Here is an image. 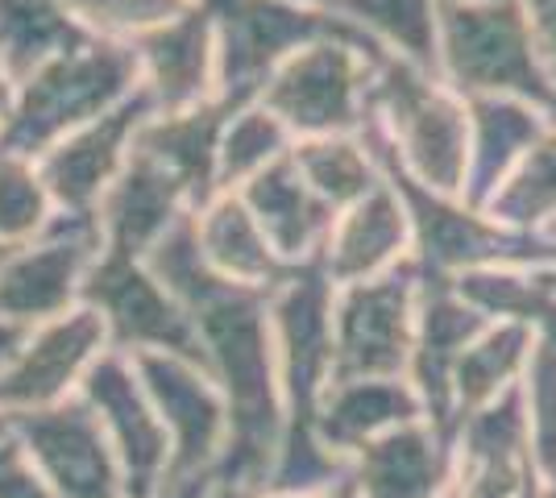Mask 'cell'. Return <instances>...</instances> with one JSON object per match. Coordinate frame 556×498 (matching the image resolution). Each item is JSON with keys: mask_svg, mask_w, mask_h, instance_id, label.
<instances>
[{"mask_svg": "<svg viewBox=\"0 0 556 498\" xmlns=\"http://www.w3.org/2000/svg\"><path fill=\"white\" fill-rule=\"evenodd\" d=\"M187 316L200 341V366L208 370L229 411V449L216 486L225 490L262 486L282 436L270 291H250L216 279L187 304Z\"/></svg>", "mask_w": 556, "mask_h": 498, "instance_id": "obj_1", "label": "cell"}, {"mask_svg": "<svg viewBox=\"0 0 556 498\" xmlns=\"http://www.w3.org/2000/svg\"><path fill=\"white\" fill-rule=\"evenodd\" d=\"M138 88L141 75L134 50L104 38H84L79 47L54 54L17 84L13 108L0 125V145L38 158L71 129L121 108Z\"/></svg>", "mask_w": 556, "mask_h": 498, "instance_id": "obj_2", "label": "cell"}, {"mask_svg": "<svg viewBox=\"0 0 556 498\" xmlns=\"http://www.w3.org/2000/svg\"><path fill=\"white\" fill-rule=\"evenodd\" d=\"M370 125L378 142L416 183L444 195L465 191L469 108L432 72L403 59H382L370 84Z\"/></svg>", "mask_w": 556, "mask_h": 498, "instance_id": "obj_3", "label": "cell"}, {"mask_svg": "<svg viewBox=\"0 0 556 498\" xmlns=\"http://www.w3.org/2000/svg\"><path fill=\"white\" fill-rule=\"evenodd\" d=\"M437 79L462 100L507 95L556 120V88L540 67L519 0L462 4L441 0L437 13Z\"/></svg>", "mask_w": 556, "mask_h": 498, "instance_id": "obj_4", "label": "cell"}, {"mask_svg": "<svg viewBox=\"0 0 556 498\" xmlns=\"http://www.w3.org/2000/svg\"><path fill=\"white\" fill-rule=\"evenodd\" d=\"M374 133V150L382 163V179L399 191L407 220H412V261L424 279H462L473 270H490V266H553L556 245L548 238L535 233H519L498 225L494 216L482 208H473L462 195H444L416 183L403 166L394 163L391 154Z\"/></svg>", "mask_w": 556, "mask_h": 498, "instance_id": "obj_5", "label": "cell"}, {"mask_svg": "<svg viewBox=\"0 0 556 498\" xmlns=\"http://www.w3.org/2000/svg\"><path fill=\"white\" fill-rule=\"evenodd\" d=\"M216 17V100L232 108L257 100L262 84L320 38L374 47L362 29L341 22L316 0H208Z\"/></svg>", "mask_w": 556, "mask_h": 498, "instance_id": "obj_6", "label": "cell"}, {"mask_svg": "<svg viewBox=\"0 0 556 498\" xmlns=\"http://www.w3.org/2000/svg\"><path fill=\"white\" fill-rule=\"evenodd\" d=\"M387 54L366 42L349 38H320L312 47L295 50L278 67L257 104L275 113L295 142L332 138V133H362L370 120V84L374 67Z\"/></svg>", "mask_w": 556, "mask_h": 498, "instance_id": "obj_7", "label": "cell"}, {"mask_svg": "<svg viewBox=\"0 0 556 498\" xmlns=\"http://www.w3.org/2000/svg\"><path fill=\"white\" fill-rule=\"evenodd\" d=\"M424 274L403 261L366 283L332 286V382L403 379L416 341Z\"/></svg>", "mask_w": 556, "mask_h": 498, "instance_id": "obj_8", "label": "cell"}, {"mask_svg": "<svg viewBox=\"0 0 556 498\" xmlns=\"http://www.w3.org/2000/svg\"><path fill=\"white\" fill-rule=\"evenodd\" d=\"M270 332L282 391V436L316 432V407L332 382V283L320 266H295L270 291Z\"/></svg>", "mask_w": 556, "mask_h": 498, "instance_id": "obj_9", "label": "cell"}, {"mask_svg": "<svg viewBox=\"0 0 556 498\" xmlns=\"http://www.w3.org/2000/svg\"><path fill=\"white\" fill-rule=\"evenodd\" d=\"M134 361L166 432V452H170L166 490L216 482L229 449V411L208 370L195 357L175 354L134 357Z\"/></svg>", "mask_w": 556, "mask_h": 498, "instance_id": "obj_10", "label": "cell"}, {"mask_svg": "<svg viewBox=\"0 0 556 498\" xmlns=\"http://www.w3.org/2000/svg\"><path fill=\"white\" fill-rule=\"evenodd\" d=\"M88 311H96L100 329L109 336V349L125 357H195L200 361V341L187 308L166 291L150 266L141 258H121L104 254L92 261L84 279V299Z\"/></svg>", "mask_w": 556, "mask_h": 498, "instance_id": "obj_11", "label": "cell"}, {"mask_svg": "<svg viewBox=\"0 0 556 498\" xmlns=\"http://www.w3.org/2000/svg\"><path fill=\"white\" fill-rule=\"evenodd\" d=\"M100 250L96 216L54 213L38 238L13 245L0 266V316L17 324H42L79 308L84 279Z\"/></svg>", "mask_w": 556, "mask_h": 498, "instance_id": "obj_12", "label": "cell"}, {"mask_svg": "<svg viewBox=\"0 0 556 498\" xmlns=\"http://www.w3.org/2000/svg\"><path fill=\"white\" fill-rule=\"evenodd\" d=\"M79 399L88 404L96 424L104 427L113 457L125 477L129 498H163L166 490V432L159 411L146 395L138 361L125 354H109L92 366V374L79 386Z\"/></svg>", "mask_w": 556, "mask_h": 498, "instance_id": "obj_13", "label": "cell"}, {"mask_svg": "<svg viewBox=\"0 0 556 498\" xmlns=\"http://www.w3.org/2000/svg\"><path fill=\"white\" fill-rule=\"evenodd\" d=\"M109 354V336L100 329L96 311L84 304L67 316L29 324L13 366L0 374V411L9 420L47 411L79 395L92 366Z\"/></svg>", "mask_w": 556, "mask_h": 498, "instance_id": "obj_14", "label": "cell"}, {"mask_svg": "<svg viewBox=\"0 0 556 498\" xmlns=\"http://www.w3.org/2000/svg\"><path fill=\"white\" fill-rule=\"evenodd\" d=\"M13 440L54 498H129L113 445L79 395L47 411L17 416Z\"/></svg>", "mask_w": 556, "mask_h": 498, "instance_id": "obj_15", "label": "cell"}, {"mask_svg": "<svg viewBox=\"0 0 556 498\" xmlns=\"http://www.w3.org/2000/svg\"><path fill=\"white\" fill-rule=\"evenodd\" d=\"M150 113H154V100L138 88L121 108L71 129L67 138H59L50 150L34 158L59 213L96 216L104 191L113 188L116 175L129 163L134 138Z\"/></svg>", "mask_w": 556, "mask_h": 498, "instance_id": "obj_16", "label": "cell"}, {"mask_svg": "<svg viewBox=\"0 0 556 498\" xmlns=\"http://www.w3.org/2000/svg\"><path fill=\"white\" fill-rule=\"evenodd\" d=\"M486 324V316L448 279H424L416 308V341H412L403 379L416 391L424 420L448 436H453V370L469 349V341Z\"/></svg>", "mask_w": 556, "mask_h": 498, "instance_id": "obj_17", "label": "cell"}, {"mask_svg": "<svg viewBox=\"0 0 556 498\" xmlns=\"http://www.w3.org/2000/svg\"><path fill=\"white\" fill-rule=\"evenodd\" d=\"M129 50L154 113H179L216 100V17L208 0H191L179 17L150 29Z\"/></svg>", "mask_w": 556, "mask_h": 498, "instance_id": "obj_18", "label": "cell"}, {"mask_svg": "<svg viewBox=\"0 0 556 498\" xmlns=\"http://www.w3.org/2000/svg\"><path fill=\"white\" fill-rule=\"evenodd\" d=\"M403 261H412V220L399 191L382 179L370 195L337 213L316 266L332 286H345L378 279Z\"/></svg>", "mask_w": 556, "mask_h": 498, "instance_id": "obj_19", "label": "cell"}, {"mask_svg": "<svg viewBox=\"0 0 556 498\" xmlns=\"http://www.w3.org/2000/svg\"><path fill=\"white\" fill-rule=\"evenodd\" d=\"M187 213H195L187 191L154 158L134 150L125 170L116 175V183L104 191V200L96 208L100 245H104V254L146 258Z\"/></svg>", "mask_w": 556, "mask_h": 498, "instance_id": "obj_20", "label": "cell"}, {"mask_svg": "<svg viewBox=\"0 0 556 498\" xmlns=\"http://www.w3.org/2000/svg\"><path fill=\"white\" fill-rule=\"evenodd\" d=\"M357 498H444L453 490V436L428 420L394 427L349 457Z\"/></svg>", "mask_w": 556, "mask_h": 498, "instance_id": "obj_21", "label": "cell"}, {"mask_svg": "<svg viewBox=\"0 0 556 498\" xmlns=\"http://www.w3.org/2000/svg\"><path fill=\"white\" fill-rule=\"evenodd\" d=\"M237 195L254 213L266 241L275 245V254L287 266H316L320 261V250L332 233L337 213L307 188V179L300 175V166L291 163V154L278 158L275 166H266L262 175H254L245 188H237Z\"/></svg>", "mask_w": 556, "mask_h": 498, "instance_id": "obj_22", "label": "cell"}, {"mask_svg": "<svg viewBox=\"0 0 556 498\" xmlns=\"http://www.w3.org/2000/svg\"><path fill=\"white\" fill-rule=\"evenodd\" d=\"M412 420H424V411L407 379H337L316 407V436L349 465L353 452Z\"/></svg>", "mask_w": 556, "mask_h": 498, "instance_id": "obj_23", "label": "cell"}, {"mask_svg": "<svg viewBox=\"0 0 556 498\" xmlns=\"http://www.w3.org/2000/svg\"><path fill=\"white\" fill-rule=\"evenodd\" d=\"M229 113L232 104L225 100H204L179 113H150L134 138V150L154 158L187 191L191 208L208 204L216 195V150H220Z\"/></svg>", "mask_w": 556, "mask_h": 498, "instance_id": "obj_24", "label": "cell"}, {"mask_svg": "<svg viewBox=\"0 0 556 498\" xmlns=\"http://www.w3.org/2000/svg\"><path fill=\"white\" fill-rule=\"evenodd\" d=\"M195 238L204 250V261L232 286H250V291H275L295 266L275 254V245L266 241L254 213L241 204L237 191H216L208 204H200L195 213Z\"/></svg>", "mask_w": 556, "mask_h": 498, "instance_id": "obj_25", "label": "cell"}, {"mask_svg": "<svg viewBox=\"0 0 556 498\" xmlns=\"http://www.w3.org/2000/svg\"><path fill=\"white\" fill-rule=\"evenodd\" d=\"M469 108V166H465V191L473 208H486V200L498 191L515 163L532 150V142L553 125L548 113L535 104L490 95V100H465Z\"/></svg>", "mask_w": 556, "mask_h": 498, "instance_id": "obj_26", "label": "cell"}, {"mask_svg": "<svg viewBox=\"0 0 556 498\" xmlns=\"http://www.w3.org/2000/svg\"><path fill=\"white\" fill-rule=\"evenodd\" d=\"M486 320H507L532 332L535 349L556 357V286L548 266H490L453 279Z\"/></svg>", "mask_w": 556, "mask_h": 498, "instance_id": "obj_27", "label": "cell"}, {"mask_svg": "<svg viewBox=\"0 0 556 498\" xmlns=\"http://www.w3.org/2000/svg\"><path fill=\"white\" fill-rule=\"evenodd\" d=\"M532 354V332L507 324V320H490L486 329L469 341V349L453 370V427L462 424L465 416L510 395L528 374Z\"/></svg>", "mask_w": 556, "mask_h": 498, "instance_id": "obj_28", "label": "cell"}, {"mask_svg": "<svg viewBox=\"0 0 556 498\" xmlns=\"http://www.w3.org/2000/svg\"><path fill=\"white\" fill-rule=\"evenodd\" d=\"M341 22L362 29L374 47L437 75V13L441 0H316Z\"/></svg>", "mask_w": 556, "mask_h": 498, "instance_id": "obj_29", "label": "cell"}, {"mask_svg": "<svg viewBox=\"0 0 556 498\" xmlns=\"http://www.w3.org/2000/svg\"><path fill=\"white\" fill-rule=\"evenodd\" d=\"M291 163L300 166L307 188L325 200L332 213L357 204L382 183V163L374 150L370 120L362 133H332V138H307L291 145Z\"/></svg>", "mask_w": 556, "mask_h": 498, "instance_id": "obj_30", "label": "cell"}, {"mask_svg": "<svg viewBox=\"0 0 556 498\" xmlns=\"http://www.w3.org/2000/svg\"><path fill=\"white\" fill-rule=\"evenodd\" d=\"M84 38L92 34L79 25L71 0H0V63L13 84Z\"/></svg>", "mask_w": 556, "mask_h": 498, "instance_id": "obj_31", "label": "cell"}, {"mask_svg": "<svg viewBox=\"0 0 556 498\" xmlns=\"http://www.w3.org/2000/svg\"><path fill=\"white\" fill-rule=\"evenodd\" d=\"M486 216L498 225L544 238L556 225V120L532 142V150L515 163L498 191L486 200Z\"/></svg>", "mask_w": 556, "mask_h": 498, "instance_id": "obj_32", "label": "cell"}, {"mask_svg": "<svg viewBox=\"0 0 556 498\" xmlns=\"http://www.w3.org/2000/svg\"><path fill=\"white\" fill-rule=\"evenodd\" d=\"M291 145H295V138L287 133V125L275 113H266L257 100L232 108L225 120V133H220V150H216V191L245 188L266 166L287 158Z\"/></svg>", "mask_w": 556, "mask_h": 498, "instance_id": "obj_33", "label": "cell"}, {"mask_svg": "<svg viewBox=\"0 0 556 498\" xmlns=\"http://www.w3.org/2000/svg\"><path fill=\"white\" fill-rule=\"evenodd\" d=\"M54 213L59 208L42 183L38 163L0 145V245L34 241L54 220Z\"/></svg>", "mask_w": 556, "mask_h": 498, "instance_id": "obj_34", "label": "cell"}, {"mask_svg": "<svg viewBox=\"0 0 556 498\" xmlns=\"http://www.w3.org/2000/svg\"><path fill=\"white\" fill-rule=\"evenodd\" d=\"M187 4L191 0H71L79 25L92 38L121 42V47H134L150 29H159L170 17H179Z\"/></svg>", "mask_w": 556, "mask_h": 498, "instance_id": "obj_35", "label": "cell"}, {"mask_svg": "<svg viewBox=\"0 0 556 498\" xmlns=\"http://www.w3.org/2000/svg\"><path fill=\"white\" fill-rule=\"evenodd\" d=\"M519 404L528 420V440H532V461L540 477L556 486V357L535 349L528 361V374L519 382Z\"/></svg>", "mask_w": 556, "mask_h": 498, "instance_id": "obj_36", "label": "cell"}, {"mask_svg": "<svg viewBox=\"0 0 556 498\" xmlns=\"http://www.w3.org/2000/svg\"><path fill=\"white\" fill-rule=\"evenodd\" d=\"M0 498H54L17 440L0 445Z\"/></svg>", "mask_w": 556, "mask_h": 498, "instance_id": "obj_37", "label": "cell"}, {"mask_svg": "<svg viewBox=\"0 0 556 498\" xmlns=\"http://www.w3.org/2000/svg\"><path fill=\"white\" fill-rule=\"evenodd\" d=\"M519 9H523V22L532 34L535 59L556 88V0H519Z\"/></svg>", "mask_w": 556, "mask_h": 498, "instance_id": "obj_38", "label": "cell"}, {"mask_svg": "<svg viewBox=\"0 0 556 498\" xmlns=\"http://www.w3.org/2000/svg\"><path fill=\"white\" fill-rule=\"evenodd\" d=\"M25 332H29V324H17V320H4L0 316V374L13 366V357H17V349H22Z\"/></svg>", "mask_w": 556, "mask_h": 498, "instance_id": "obj_39", "label": "cell"}, {"mask_svg": "<svg viewBox=\"0 0 556 498\" xmlns=\"http://www.w3.org/2000/svg\"><path fill=\"white\" fill-rule=\"evenodd\" d=\"M345 482V477H341ZM225 498H332V490H320V495H312V490H278V486H250V490H225V486H216Z\"/></svg>", "mask_w": 556, "mask_h": 498, "instance_id": "obj_40", "label": "cell"}, {"mask_svg": "<svg viewBox=\"0 0 556 498\" xmlns=\"http://www.w3.org/2000/svg\"><path fill=\"white\" fill-rule=\"evenodd\" d=\"M13 92H17V84H13V75L4 72V63H0V125H4L9 108H13Z\"/></svg>", "mask_w": 556, "mask_h": 498, "instance_id": "obj_41", "label": "cell"}, {"mask_svg": "<svg viewBox=\"0 0 556 498\" xmlns=\"http://www.w3.org/2000/svg\"><path fill=\"white\" fill-rule=\"evenodd\" d=\"M216 482H200V486H179V490H166L163 498H212Z\"/></svg>", "mask_w": 556, "mask_h": 498, "instance_id": "obj_42", "label": "cell"}, {"mask_svg": "<svg viewBox=\"0 0 556 498\" xmlns=\"http://www.w3.org/2000/svg\"><path fill=\"white\" fill-rule=\"evenodd\" d=\"M4 440H13V420L0 411V445H4Z\"/></svg>", "mask_w": 556, "mask_h": 498, "instance_id": "obj_43", "label": "cell"}, {"mask_svg": "<svg viewBox=\"0 0 556 498\" xmlns=\"http://www.w3.org/2000/svg\"><path fill=\"white\" fill-rule=\"evenodd\" d=\"M544 490H548V482H535L532 490H528V498H544Z\"/></svg>", "mask_w": 556, "mask_h": 498, "instance_id": "obj_44", "label": "cell"}, {"mask_svg": "<svg viewBox=\"0 0 556 498\" xmlns=\"http://www.w3.org/2000/svg\"><path fill=\"white\" fill-rule=\"evenodd\" d=\"M462 4H503V0H462Z\"/></svg>", "mask_w": 556, "mask_h": 498, "instance_id": "obj_45", "label": "cell"}, {"mask_svg": "<svg viewBox=\"0 0 556 498\" xmlns=\"http://www.w3.org/2000/svg\"><path fill=\"white\" fill-rule=\"evenodd\" d=\"M9 250H13V245H0V266H4V258H9Z\"/></svg>", "mask_w": 556, "mask_h": 498, "instance_id": "obj_46", "label": "cell"}, {"mask_svg": "<svg viewBox=\"0 0 556 498\" xmlns=\"http://www.w3.org/2000/svg\"><path fill=\"white\" fill-rule=\"evenodd\" d=\"M544 238H548V241H553V245H556V225H553V229H548V233H544Z\"/></svg>", "mask_w": 556, "mask_h": 498, "instance_id": "obj_47", "label": "cell"}, {"mask_svg": "<svg viewBox=\"0 0 556 498\" xmlns=\"http://www.w3.org/2000/svg\"><path fill=\"white\" fill-rule=\"evenodd\" d=\"M544 498H556V486H548V490H544Z\"/></svg>", "mask_w": 556, "mask_h": 498, "instance_id": "obj_48", "label": "cell"}, {"mask_svg": "<svg viewBox=\"0 0 556 498\" xmlns=\"http://www.w3.org/2000/svg\"><path fill=\"white\" fill-rule=\"evenodd\" d=\"M548 274H553V286H556V261H553V266H548Z\"/></svg>", "mask_w": 556, "mask_h": 498, "instance_id": "obj_49", "label": "cell"}, {"mask_svg": "<svg viewBox=\"0 0 556 498\" xmlns=\"http://www.w3.org/2000/svg\"><path fill=\"white\" fill-rule=\"evenodd\" d=\"M212 498H225V495H220V490H212Z\"/></svg>", "mask_w": 556, "mask_h": 498, "instance_id": "obj_50", "label": "cell"}, {"mask_svg": "<svg viewBox=\"0 0 556 498\" xmlns=\"http://www.w3.org/2000/svg\"><path fill=\"white\" fill-rule=\"evenodd\" d=\"M444 498H457V495H453V490H448V495H444Z\"/></svg>", "mask_w": 556, "mask_h": 498, "instance_id": "obj_51", "label": "cell"}]
</instances>
